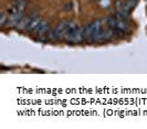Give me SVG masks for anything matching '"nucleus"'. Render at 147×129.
Listing matches in <instances>:
<instances>
[{"mask_svg": "<svg viewBox=\"0 0 147 129\" xmlns=\"http://www.w3.org/2000/svg\"><path fill=\"white\" fill-rule=\"evenodd\" d=\"M102 30V21L101 20H96L88 24L86 27H84V40L86 41H94L95 36Z\"/></svg>", "mask_w": 147, "mask_h": 129, "instance_id": "obj_1", "label": "nucleus"}, {"mask_svg": "<svg viewBox=\"0 0 147 129\" xmlns=\"http://www.w3.org/2000/svg\"><path fill=\"white\" fill-rule=\"evenodd\" d=\"M67 26H69V21L67 20H62L60 21L54 29H52V39H61L64 38V34L67 31Z\"/></svg>", "mask_w": 147, "mask_h": 129, "instance_id": "obj_2", "label": "nucleus"}, {"mask_svg": "<svg viewBox=\"0 0 147 129\" xmlns=\"http://www.w3.org/2000/svg\"><path fill=\"white\" fill-rule=\"evenodd\" d=\"M22 17H23V11H18L17 13L10 14L5 27L6 28H17V24L22 19Z\"/></svg>", "mask_w": 147, "mask_h": 129, "instance_id": "obj_3", "label": "nucleus"}, {"mask_svg": "<svg viewBox=\"0 0 147 129\" xmlns=\"http://www.w3.org/2000/svg\"><path fill=\"white\" fill-rule=\"evenodd\" d=\"M48 31H49V22L42 20V21L39 23V26H38L37 29H36L33 32L36 33V36H37L38 38H40V36H45Z\"/></svg>", "mask_w": 147, "mask_h": 129, "instance_id": "obj_4", "label": "nucleus"}, {"mask_svg": "<svg viewBox=\"0 0 147 129\" xmlns=\"http://www.w3.org/2000/svg\"><path fill=\"white\" fill-rule=\"evenodd\" d=\"M31 19H32V17H24V15H23L21 20L18 22L17 29H18V30H24V29H27V27L29 26L30 21H31Z\"/></svg>", "mask_w": 147, "mask_h": 129, "instance_id": "obj_5", "label": "nucleus"}, {"mask_svg": "<svg viewBox=\"0 0 147 129\" xmlns=\"http://www.w3.org/2000/svg\"><path fill=\"white\" fill-rule=\"evenodd\" d=\"M115 29L116 30H119V31H122V32H127L128 31V29H129V26H128V23L126 20H117L116 22V26H115Z\"/></svg>", "mask_w": 147, "mask_h": 129, "instance_id": "obj_6", "label": "nucleus"}, {"mask_svg": "<svg viewBox=\"0 0 147 129\" xmlns=\"http://www.w3.org/2000/svg\"><path fill=\"white\" fill-rule=\"evenodd\" d=\"M42 21L40 18H38V17H32V19H31V21H30L29 26L27 27V29L26 30H28V31H34L36 29H37V27L39 26V23Z\"/></svg>", "mask_w": 147, "mask_h": 129, "instance_id": "obj_7", "label": "nucleus"}, {"mask_svg": "<svg viewBox=\"0 0 147 129\" xmlns=\"http://www.w3.org/2000/svg\"><path fill=\"white\" fill-rule=\"evenodd\" d=\"M136 3H137V0H126L123 3V9L126 10L127 12H129L133 8L136 6Z\"/></svg>", "mask_w": 147, "mask_h": 129, "instance_id": "obj_8", "label": "nucleus"}, {"mask_svg": "<svg viewBox=\"0 0 147 129\" xmlns=\"http://www.w3.org/2000/svg\"><path fill=\"white\" fill-rule=\"evenodd\" d=\"M115 17H116L117 20H127L128 19V12L124 9H121V10H117V12L115 13Z\"/></svg>", "mask_w": 147, "mask_h": 129, "instance_id": "obj_9", "label": "nucleus"}, {"mask_svg": "<svg viewBox=\"0 0 147 129\" xmlns=\"http://www.w3.org/2000/svg\"><path fill=\"white\" fill-rule=\"evenodd\" d=\"M105 21L107 23V26L112 29H115V26H116V22H117V19H116V17L115 15H110V17H107L106 19H105Z\"/></svg>", "mask_w": 147, "mask_h": 129, "instance_id": "obj_10", "label": "nucleus"}, {"mask_svg": "<svg viewBox=\"0 0 147 129\" xmlns=\"http://www.w3.org/2000/svg\"><path fill=\"white\" fill-rule=\"evenodd\" d=\"M13 3L18 7L19 11H23V9H24L26 5H27L26 0H13Z\"/></svg>", "mask_w": 147, "mask_h": 129, "instance_id": "obj_11", "label": "nucleus"}, {"mask_svg": "<svg viewBox=\"0 0 147 129\" xmlns=\"http://www.w3.org/2000/svg\"><path fill=\"white\" fill-rule=\"evenodd\" d=\"M7 21H8L7 15L2 12L1 15H0V26H1V27H5V26H6V23H7Z\"/></svg>", "mask_w": 147, "mask_h": 129, "instance_id": "obj_12", "label": "nucleus"}, {"mask_svg": "<svg viewBox=\"0 0 147 129\" xmlns=\"http://www.w3.org/2000/svg\"><path fill=\"white\" fill-rule=\"evenodd\" d=\"M115 8H116V10H121V9H123V2H121L119 0H117V1L115 2Z\"/></svg>", "mask_w": 147, "mask_h": 129, "instance_id": "obj_13", "label": "nucleus"}, {"mask_svg": "<svg viewBox=\"0 0 147 129\" xmlns=\"http://www.w3.org/2000/svg\"><path fill=\"white\" fill-rule=\"evenodd\" d=\"M64 9H65V10H67V11H69V10H71V9H72V3H71V2L66 3V5H65V8H64Z\"/></svg>", "mask_w": 147, "mask_h": 129, "instance_id": "obj_14", "label": "nucleus"}]
</instances>
